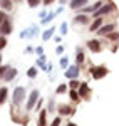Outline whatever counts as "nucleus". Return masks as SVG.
I'll return each instance as SVG.
<instances>
[{
  "mask_svg": "<svg viewBox=\"0 0 119 126\" xmlns=\"http://www.w3.org/2000/svg\"><path fill=\"white\" fill-rule=\"evenodd\" d=\"M24 99H25V87H22V86L15 87V89H13V96H12V103H13L15 106H19Z\"/></svg>",
  "mask_w": 119,
  "mask_h": 126,
  "instance_id": "1",
  "label": "nucleus"
},
{
  "mask_svg": "<svg viewBox=\"0 0 119 126\" xmlns=\"http://www.w3.org/2000/svg\"><path fill=\"white\" fill-rule=\"evenodd\" d=\"M39 91H37V89H34V91H32V93H30L29 94V99H27V111H30V109H34V106H35V104H37V99H39Z\"/></svg>",
  "mask_w": 119,
  "mask_h": 126,
  "instance_id": "2",
  "label": "nucleus"
},
{
  "mask_svg": "<svg viewBox=\"0 0 119 126\" xmlns=\"http://www.w3.org/2000/svg\"><path fill=\"white\" fill-rule=\"evenodd\" d=\"M114 10V5L112 3H106V5H102L99 10H96L92 15H94V19H97V17H101V15H107L109 12H112Z\"/></svg>",
  "mask_w": 119,
  "mask_h": 126,
  "instance_id": "3",
  "label": "nucleus"
},
{
  "mask_svg": "<svg viewBox=\"0 0 119 126\" xmlns=\"http://www.w3.org/2000/svg\"><path fill=\"white\" fill-rule=\"evenodd\" d=\"M91 74H92V78H94V79H101V78H104V76L107 74V69L104 67V66L91 67Z\"/></svg>",
  "mask_w": 119,
  "mask_h": 126,
  "instance_id": "4",
  "label": "nucleus"
},
{
  "mask_svg": "<svg viewBox=\"0 0 119 126\" xmlns=\"http://www.w3.org/2000/svg\"><path fill=\"white\" fill-rule=\"evenodd\" d=\"M116 29V25L114 24H107V25H101V29L97 30V34L99 35H109L112 30Z\"/></svg>",
  "mask_w": 119,
  "mask_h": 126,
  "instance_id": "5",
  "label": "nucleus"
},
{
  "mask_svg": "<svg viewBox=\"0 0 119 126\" xmlns=\"http://www.w3.org/2000/svg\"><path fill=\"white\" fill-rule=\"evenodd\" d=\"M0 34H5V35H7V34H12V22H10L9 19L0 24Z\"/></svg>",
  "mask_w": 119,
  "mask_h": 126,
  "instance_id": "6",
  "label": "nucleus"
},
{
  "mask_svg": "<svg viewBox=\"0 0 119 126\" xmlns=\"http://www.w3.org/2000/svg\"><path fill=\"white\" fill-rule=\"evenodd\" d=\"M77 76H79V66H70V67L66 71V78L76 79Z\"/></svg>",
  "mask_w": 119,
  "mask_h": 126,
  "instance_id": "7",
  "label": "nucleus"
},
{
  "mask_svg": "<svg viewBox=\"0 0 119 126\" xmlns=\"http://www.w3.org/2000/svg\"><path fill=\"white\" fill-rule=\"evenodd\" d=\"M87 47L92 52H101L102 50V46H101L99 40H87Z\"/></svg>",
  "mask_w": 119,
  "mask_h": 126,
  "instance_id": "8",
  "label": "nucleus"
},
{
  "mask_svg": "<svg viewBox=\"0 0 119 126\" xmlns=\"http://www.w3.org/2000/svg\"><path fill=\"white\" fill-rule=\"evenodd\" d=\"M59 114L60 116H70V114H74V109L67 104H60L59 106Z\"/></svg>",
  "mask_w": 119,
  "mask_h": 126,
  "instance_id": "9",
  "label": "nucleus"
},
{
  "mask_svg": "<svg viewBox=\"0 0 119 126\" xmlns=\"http://www.w3.org/2000/svg\"><path fill=\"white\" fill-rule=\"evenodd\" d=\"M74 22H76V24H89L91 17H89V15H86V14H79V15L74 19Z\"/></svg>",
  "mask_w": 119,
  "mask_h": 126,
  "instance_id": "10",
  "label": "nucleus"
},
{
  "mask_svg": "<svg viewBox=\"0 0 119 126\" xmlns=\"http://www.w3.org/2000/svg\"><path fill=\"white\" fill-rule=\"evenodd\" d=\"M89 0H70V9H82Z\"/></svg>",
  "mask_w": 119,
  "mask_h": 126,
  "instance_id": "11",
  "label": "nucleus"
},
{
  "mask_svg": "<svg viewBox=\"0 0 119 126\" xmlns=\"http://www.w3.org/2000/svg\"><path fill=\"white\" fill-rule=\"evenodd\" d=\"M101 25H102V19H101V17H97V19H94V22L91 24L89 30H91V32H97V30L101 29Z\"/></svg>",
  "mask_w": 119,
  "mask_h": 126,
  "instance_id": "12",
  "label": "nucleus"
},
{
  "mask_svg": "<svg viewBox=\"0 0 119 126\" xmlns=\"http://www.w3.org/2000/svg\"><path fill=\"white\" fill-rule=\"evenodd\" d=\"M17 76V69H7L5 71V76H3V79H5V82H10L12 79Z\"/></svg>",
  "mask_w": 119,
  "mask_h": 126,
  "instance_id": "13",
  "label": "nucleus"
},
{
  "mask_svg": "<svg viewBox=\"0 0 119 126\" xmlns=\"http://www.w3.org/2000/svg\"><path fill=\"white\" fill-rule=\"evenodd\" d=\"M89 93H91L89 86H87L86 82H80V86H79V96H80V97H86Z\"/></svg>",
  "mask_w": 119,
  "mask_h": 126,
  "instance_id": "14",
  "label": "nucleus"
},
{
  "mask_svg": "<svg viewBox=\"0 0 119 126\" xmlns=\"http://www.w3.org/2000/svg\"><path fill=\"white\" fill-rule=\"evenodd\" d=\"M0 7L9 12V10L13 9V0H0Z\"/></svg>",
  "mask_w": 119,
  "mask_h": 126,
  "instance_id": "15",
  "label": "nucleus"
},
{
  "mask_svg": "<svg viewBox=\"0 0 119 126\" xmlns=\"http://www.w3.org/2000/svg\"><path fill=\"white\" fill-rule=\"evenodd\" d=\"M7 94H9L7 87H2V89H0V106L5 103V99H7Z\"/></svg>",
  "mask_w": 119,
  "mask_h": 126,
  "instance_id": "16",
  "label": "nucleus"
},
{
  "mask_svg": "<svg viewBox=\"0 0 119 126\" xmlns=\"http://www.w3.org/2000/svg\"><path fill=\"white\" fill-rule=\"evenodd\" d=\"M54 30H55V27H50V29H47L44 34H42V39H44V40H49L50 37H52V34H54Z\"/></svg>",
  "mask_w": 119,
  "mask_h": 126,
  "instance_id": "17",
  "label": "nucleus"
},
{
  "mask_svg": "<svg viewBox=\"0 0 119 126\" xmlns=\"http://www.w3.org/2000/svg\"><path fill=\"white\" fill-rule=\"evenodd\" d=\"M45 114H47V111L44 109V111H40V116H39V126H47L45 123Z\"/></svg>",
  "mask_w": 119,
  "mask_h": 126,
  "instance_id": "18",
  "label": "nucleus"
},
{
  "mask_svg": "<svg viewBox=\"0 0 119 126\" xmlns=\"http://www.w3.org/2000/svg\"><path fill=\"white\" fill-rule=\"evenodd\" d=\"M84 59H86V56H84V52H82L80 49H77V56H76V61H77V66L84 62Z\"/></svg>",
  "mask_w": 119,
  "mask_h": 126,
  "instance_id": "19",
  "label": "nucleus"
},
{
  "mask_svg": "<svg viewBox=\"0 0 119 126\" xmlns=\"http://www.w3.org/2000/svg\"><path fill=\"white\" fill-rule=\"evenodd\" d=\"M55 14H59V12H57V10H55V12H50L47 17H44V19H42V24H47V22H50V20L55 17Z\"/></svg>",
  "mask_w": 119,
  "mask_h": 126,
  "instance_id": "20",
  "label": "nucleus"
},
{
  "mask_svg": "<svg viewBox=\"0 0 119 126\" xmlns=\"http://www.w3.org/2000/svg\"><path fill=\"white\" fill-rule=\"evenodd\" d=\"M69 96H70V99H72V101H79V93H77V91H76V89H72V91H70L69 93Z\"/></svg>",
  "mask_w": 119,
  "mask_h": 126,
  "instance_id": "21",
  "label": "nucleus"
},
{
  "mask_svg": "<svg viewBox=\"0 0 119 126\" xmlns=\"http://www.w3.org/2000/svg\"><path fill=\"white\" fill-rule=\"evenodd\" d=\"M27 76H29V78H35V76H37V67H30L29 71H27Z\"/></svg>",
  "mask_w": 119,
  "mask_h": 126,
  "instance_id": "22",
  "label": "nucleus"
},
{
  "mask_svg": "<svg viewBox=\"0 0 119 126\" xmlns=\"http://www.w3.org/2000/svg\"><path fill=\"white\" fill-rule=\"evenodd\" d=\"M69 86L72 87V89H77V87L80 86V82L79 81H76V79H70V82H69Z\"/></svg>",
  "mask_w": 119,
  "mask_h": 126,
  "instance_id": "23",
  "label": "nucleus"
},
{
  "mask_svg": "<svg viewBox=\"0 0 119 126\" xmlns=\"http://www.w3.org/2000/svg\"><path fill=\"white\" fill-rule=\"evenodd\" d=\"M66 91H67V86H66V84H60L55 93H57V94H62V93H66Z\"/></svg>",
  "mask_w": 119,
  "mask_h": 126,
  "instance_id": "24",
  "label": "nucleus"
},
{
  "mask_svg": "<svg viewBox=\"0 0 119 126\" xmlns=\"http://www.w3.org/2000/svg\"><path fill=\"white\" fill-rule=\"evenodd\" d=\"M67 66H69V61H67V57H62V59H60V67L66 69Z\"/></svg>",
  "mask_w": 119,
  "mask_h": 126,
  "instance_id": "25",
  "label": "nucleus"
},
{
  "mask_svg": "<svg viewBox=\"0 0 119 126\" xmlns=\"http://www.w3.org/2000/svg\"><path fill=\"white\" fill-rule=\"evenodd\" d=\"M27 3H29V7L34 9V7H37V5L40 3V0H27Z\"/></svg>",
  "mask_w": 119,
  "mask_h": 126,
  "instance_id": "26",
  "label": "nucleus"
},
{
  "mask_svg": "<svg viewBox=\"0 0 119 126\" xmlns=\"http://www.w3.org/2000/svg\"><path fill=\"white\" fill-rule=\"evenodd\" d=\"M5 46H7V39L5 37H0V50L5 47Z\"/></svg>",
  "mask_w": 119,
  "mask_h": 126,
  "instance_id": "27",
  "label": "nucleus"
},
{
  "mask_svg": "<svg viewBox=\"0 0 119 126\" xmlns=\"http://www.w3.org/2000/svg\"><path fill=\"white\" fill-rule=\"evenodd\" d=\"M60 32H62V34H64V35H66V34H67V24H66V22H64V24H62V25H60Z\"/></svg>",
  "mask_w": 119,
  "mask_h": 126,
  "instance_id": "28",
  "label": "nucleus"
},
{
  "mask_svg": "<svg viewBox=\"0 0 119 126\" xmlns=\"http://www.w3.org/2000/svg\"><path fill=\"white\" fill-rule=\"evenodd\" d=\"M5 20H7V14H5V12H0V24L5 22Z\"/></svg>",
  "mask_w": 119,
  "mask_h": 126,
  "instance_id": "29",
  "label": "nucleus"
},
{
  "mask_svg": "<svg viewBox=\"0 0 119 126\" xmlns=\"http://www.w3.org/2000/svg\"><path fill=\"white\" fill-rule=\"evenodd\" d=\"M9 67H5V66H0V78H3L5 76V71H7Z\"/></svg>",
  "mask_w": 119,
  "mask_h": 126,
  "instance_id": "30",
  "label": "nucleus"
},
{
  "mask_svg": "<svg viewBox=\"0 0 119 126\" xmlns=\"http://www.w3.org/2000/svg\"><path fill=\"white\" fill-rule=\"evenodd\" d=\"M107 37H109L111 40H116V39H119V34H112V32H111V34L107 35Z\"/></svg>",
  "mask_w": 119,
  "mask_h": 126,
  "instance_id": "31",
  "label": "nucleus"
},
{
  "mask_svg": "<svg viewBox=\"0 0 119 126\" xmlns=\"http://www.w3.org/2000/svg\"><path fill=\"white\" fill-rule=\"evenodd\" d=\"M50 126H60V118H55L54 121H52V125Z\"/></svg>",
  "mask_w": 119,
  "mask_h": 126,
  "instance_id": "32",
  "label": "nucleus"
},
{
  "mask_svg": "<svg viewBox=\"0 0 119 126\" xmlns=\"http://www.w3.org/2000/svg\"><path fill=\"white\" fill-rule=\"evenodd\" d=\"M55 52H57V54H62V52H64V47H62V46H59V47L55 49Z\"/></svg>",
  "mask_w": 119,
  "mask_h": 126,
  "instance_id": "33",
  "label": "nucleus"
},
{
  "mask_svg": "<svg viewBox=\"0 0 119 126\" xmlns=\"http://www.w3.org/2000/svg\"><path fill=\"white\" fill-rule=\"evenodd\" d=\"M49 111H50V113L54 111V103H52V101H50V103H49Z\"/></svg>",
  "mask_w": 119,
  "mask_h": 126,
  "instance_id": "34",
  "label": "nucleus"
},
{
  "mask_svg": "<svg viewBox=\"0 0 119 126\" xmlns=\"http://www.w3.org/2000/svg\"><path fill=\"white\" fill-rule=\"evenodd\" d=\"M35 52H37V54H40V56H42V52H44V50H42V47H37V49H35Z\"/></svg>",
  "mask_w": 119,
  "mask_h": 126,
  "instance_id": "35",
  "label": "nucleus"
},
{
  "mask_svg": "<svg viewBox=\"0 0 119 126\" xmlns=\"http://www.w3.org/2000/svg\"><path fill=\"white\" fill-rule=\"evenodd\" d=\"M52 2H54V0H44V5H50Z\"/></svg>",
  "mask_w": 119,
  "mask_h": 126,
  "instance_id": "36",
  "label": "nucleus"
},
{
  "mask_svg": "<svg viewBox=\"0 0 119 126\" xmlns=\"http://www.w3.org/2000/svg\"><path fill=\"white\" fill-rule=\"evenodd\" d=\"M67 126H77V125H76V123H69Z\"/></svg>",
  "mask_w": 119,
  "mask_h": 126,
  "instance_id": "37",
  "label": "nucleus"
},
{
  "mask_svg": "<svg viewBox=\"0 0 119 126\" xmlns=\"http://www.w3.org/2000/svg\"><path fill=\"white\" fill-rule=\"evenodd\" d=\"M0 62H2V56H0Z\"/></svg>",
  "mask_w": 119,
  "mask_h": 126,
  "instance_id": "38",
  "label": "nucleus"
}]
</instances>
